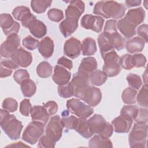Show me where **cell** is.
<instances>
[{
    "label": "cell",
    "mask_w": 148,
    "mask_h": 148,
    "mask_svg": "<svg viewBox=\"0 0 148 148\" xmlns=\"http://www.w3.org/2000/svg\"><path fill=\"white\" fill-rule=\"evenodd\" d=\"M98 43L102 57H103L107 53L114 50V48L110 45L108 39L103 32L98 35Z\"/></svg>",
    "instance_id": "f546056e"
},
{
    "label": "cell",
    "mask_w": 148,
    "mask_h": 148,
    "mask_svg": "<svg viewBox=\"0 0 148 148\" xmlns=\"http://www.w3.org/2000/svg\"><path fill=\"white\" fill-rule=\"evenodd\" d=\"M82 51L83 56H92L97 51V46L94 39L87 37L85 38L82 43Z\"/></svg>",
    "instance_id": "83f0119b"
},
{
    "label": "cell",
    "mask_w": 148,
    "mask_h": 148,
    "mask_svg": "<svg viewBox=\"0 0 148 148\" xmlns=\"http://www.w3.org/2000/svg\"><path fill=\"white\" fill-rule=\"evenodd\" d=\"M143 81L145 82V84L147 85V70L146 69L143 75Z\"/></svg>",
    "instance_id": "be15d7a7"
},
{
    "label": "cell",
    "mask_w": 148,
    "mask_h": 148,
    "mask_svg": "<svg viewBox=\"0 0 148 148\" xmlns=\"http://www.w3.org/2000/svg\"><path fill=\"white\" fill-rule=\"evenodd\" d=\"M145 41L139 36L132 38L127 40L125 44V48L130 53H135L140 52L144 48Z\"/></svg>",
    "instance_id": "cb8c5ba5"
},
{
    "label": "cell",
    "mask_w": 148,
    "mask_h": 148,
    "mask_svg": "<svg viewBox=\"0 0 148 148\" xmlns=\"http://www.w3.org/2000/svg\"><path fill=\"white\" fill-rule=\"evenodd\" d=\"M82 44L77 39L71 37L68 39L64 45V53L71 59H75L80 55Z\"/></svg>",
    "instance_id": "8fae6325"
},
{
    "label": "cell",
    "mask_w": 148,
    "mask_h": 148,
    "mask_svg": "<svg viewBox=\"0 0 148 148\" xmlns=\"http://www.w3.org/2000/svg\"><path fill=\"white\" fill-rule=\"evenodd\" d=\"M107 77L106 74L101 70H95L89 76L91 83L97 86L103 84L106 81Z\"/></svg>",
    "instance_id": "d6a6232c"
},
{
    "label": "cell",
    "mask_w": 148,
    "mask_h": 148,
    "mask_svg": "<svg viewBox=\"0 0 148 148\" xmlns=\"http://www.w3.org/2000/svg\"><path fill=\"white\" fill-rule=\"evenodd\" d=\"M147 109L146 108H138V114L134 120L138 123L146 124L147 122Z\"/></svg>",
    "instance_id": "681fc988"
},
{
    "label": "cell",
    "mask_w": 148,
    "mask_h": 148,
    "mask_svg": "<svg viewBox=\"0 0 148 148\" xmlns=\"http://www.w3.org/2000/svg\"><path fill=\"white\" fill-rule=\"evenodd\" d=\"M117 32V21L116 20H109L106 21L103 33L105 34H110Z\"/></svg>",
    "instance_id": "816d5d0a"
},
{
    "label": "cell",
    "mask_w": 148,
    "mask_h": 148,
    "mask_svg": "<svg viewBox=\"0 0 148 148\" xmlns=\"http://www.w3.org/2000/svg\"><path fill=\"white\" fill-rule=\"evenodd\" d=\"M57 64L65 68H67L69 70L72 69L73 68L72 61L64 56L58 58L57 61Z\"/></svg>",
    "instance_id": "6f0895ef"
},
{
    "label": "cell",
    "mask_w": 148,
    "mask_h": 148,
    "mask_svg": "<svg viewBox=\"0 0 148 148\" xmlns=\"http://www.w3.org/2000/svg\"><path fill=\"white\" fill-rule=\"evenodd\" d=\"M22 43L23 46L28 50H34L38 47L39 42L37 39H35L31 35H28L23 39Z\"/></svg>",
    "instance_id": "f6af8a7d"
},
{
    "label": "cell",
    "mask_w": 148,
    "mask_h": 148,
    "mask_svg": "<svg viewBox=\"0 0 148 148\" xmlns=\"http://www.w3.org/2000/svg\"><path fill=\"white\" fill-rule=\"evenodd\" d=\"M58 115L51 117L46 128V135L54 142L58 141L62 136L63 125Z\"/></svg>",
    "instance_id": "ba28073f"
},
{
    "label": "cell",
    "mask_w": 148,
    "mask_h": 148,
    "mask_svg": "<svg viewBox=\"0 0 148 148\" xmlns=\"http://www.w3.org/2000/svg\"><path fill=\"white\" fill-rule=\"evenodd\" d=\"M15 21L12 16L8 13H2L0 16V25L3 32H5L13 27Z\"/></svg>",
    "instance_id": "8d00e7d4"
},
{
    "label": "cell",
    "mask_w": 148,
    "mask_h": 148,
    "mask_svg": "<svg viewBox=\"0 0 148 148\" xmlns=\"http://www.w3.org/2000/svg\"><path fill=\"white\" fill-rule=\"evenodd\" d=\"M71 73L65 68L57 65L54 66V72L52 76L53 81L58 86L66 84L69 83Z\"/></svg>",
    "instance_id": "2e32d148"
},
{
    "label": "cell",
    "mask_w": 148,
    "mask_h": 148,
    "mask_svg": "<svg viewBox=\"0 0 148 148\" xmlns=\"http://www.w3.org/2000/svg\"><path fill=\"white\" fill-rule=\"evenodd\" d=\"M127 80L128 82V85L131 87V88L136 90H139L142 84L140 77L136 74L132 73L128 74L127 76Z\"/></svg>",
    "instance_id": "b9f144b4"
},
{
    "label": "cell",
    "mask_w": 148,
    "mask_h": 148,
    "mask_svg": "<svg viewBox=\"0 0 148 148\" xmlns=\"http://www.w3.org/2000/svg\"><path fill=\"white\" fill-rule=\"evenodd\" d=\"M84 3L80 0L71 1L69 5L65 10V17L79 20L84 12Z\"/></svg>",
    "instance_id": "7c38bea8"
},
{
    "label": "cell",
    "mask_w": 148,
    "mask_h": 148,
    "mask_svg": "<svg viewBox=\"0 0 148 148\" xmlns=\"http://www.w3.org/2000/svg\"><path fill=\"white\" fill-rule=\"evenodd\" d=\"M138 108L136 105H125L120 111V115L125 116L134 120L138 114Z\"/></svg>",
    "instance_id": "ab89813d"
},
{
    "label": "cell",
    "mask_w": 148,
    "mask_h": 148,
    "mask_svg": "<svg viewBox=\"0 0 148 148\" xmlns=\"http://www.w3.org/2000/svg\"><path fill=\"white\" fill-rule=\"evenodd\" d=\"M52 66L47 61H42L39 64L36 68L38 75L42 78H47L52 74Z\"/></svg>",
    "instance_id": "e575fe53"
},
{
    "label": "cell",
    "mask_w": 148,
    "mask_h": 148,
    "mask_svg": "<svg viewBox=\"0 0 148 148\" xmlns=\"http://www.w3.org/2000/svg\"><path fill=\"white\" fill-rule=\"evenodd\" d=\"M132 120L128 117L120 115L114 119L112 124L116 132L127 133L130 131L132 126Z\"/></svg>",
    "instance_id": "9a60e30c"
},
{
    "label": "cell",
    "mask_w": 148,
    "mask_h": 148,
    "mask_svg": "<svg viewBox=\"0 0 148 148\" xmlns=\"http://www.w3.org/2000/svg\"><path fill=\"white\" fill-rule=\"evenodd\" d=\"M78 27V20L66 17L59 25V28L65 38L71 35Z\"/></svg>",
    "instance_id": "ffe728a7"
},
{
    "label": "cell",
    "mask_w": 148,
    "mask_h": 148,
    "mask_svg": "<svg viewBox=\"0 0 148 148\" xmlns=\"http://www.w3.org/2000/svg\"><path fill=\"white\" fill-rule=\"evenodd\" d=\"M104 19L102 17L92 14H85L81 20V26L83 28L97 33L101 31Z\"/></svg>",
    "instance_id": "9c48e42d"
},
{
    "label": "cell",
    "mask_w": 148,
    "mask_h": 148,
    "mask_svg": "<svg viewBox=\"0 0 148 148\" xmlns=\"http://www.w3.org/2000/svg\"><path fill=\"white\" fill-rule=\"evenodd\" d=\"M13 70L6 68L1 65V77L3 78L8 76H9L12 75Z\"/></svg>",
    "instance_id": "91938a15"
},
{
    "label": "cell",
    "mask_w": 148,
    "mask_h": 148,
    "mask_svg": "<svg viewBox=\"0 0 148 148\" xmlns=\"http://www.w3.org/2000/svg\"><path fill=\"white\" fill-rule=\"evenodd\" d=\"M104 35L114 49H116L117 50H120L124 48L125 40L117 31L110 34H104Z\"/></svg>",
    "instance_id": "484cf974"
},
{
    "label": "cell",
    "mask_w": 148,
    "mask_h": 148,
    "mask_svg": "<svg viewBox=\"0 0 148 148\" xmlns=\"http://www.w3.org/2000/svg\"><path fill=\"white\" fill-rule=\"evenodd\" d=\"M148 88L147 85L145 84L143 85L139 93L137 95L136 98V100L138 102V103L142 106L147 108V97H148Z\"/></svg>",
    "instance_id": "74e56055"
},
{
    "label": "cell",
    "mask_w": 148,
    "mask_h": 148,
    "mask_svg": "<svg viewBox=\"0 0 148 148\" xmlns=\"http://www.w3.org/2000/svg\"><path fill=\"white\" fill-rule=\"evenodd\" d=\"M54 45L53 40L49 36L45 37L39 42L38 51L45 58H50L53 54Z\"/></svg>",
    "instance_id": "44dd1931"
},
{
    "label": "cell",
    "mask_w": 148,
    "mask_h": 148,
    "mask_svg": "<svg viewBox=\"0 0 148 148\" xmlns=\"http://www.w3.org/2000/svg\"><path fill=\"white\" fill-rule=\"evenodd\" d=\"M0 113V125L3 132L11 140L19 139L23 127L22 123L3 109H1Z\"/></svg>",
    "instance_id": "7a4b0ae2"
},
{
    "label": "cell",
    "mask_w": 148,
    "mask_h": 148,
    "mask_svg": "<svg viewBox=\"0 0 148 148\" xmlns=\"http://www.w3.org/2000/svg\"><path fill=\"white\" fill-rule=\"evenodd\" d=\"M134 62V67H144L146 63V58L142 54H135L132 55Z\"/></svg>",
    "instance_id": "f5cc1de1"
},
{
    "label": "cell",
    "mask_w": 148,
    "mask_h": 148,
    "mask_svg": "<svg viewBox=\"0 0 148 148\" xmlns=\"http://www.w3.org/2000/svg\"><path fill=\"white\" fill-rule=\"evenodd\" d=\"M147 134V125L135 123L128 136L130 147L131 148L145 147Z\"/></svg>",
    "instance_id": "3957f363"
},
{
    "label": "cell",
    "mask_w": 148,
    "mask_h": 148,
    "mask_svg": "<svg viewBox=\"0 0 148 148\" xmlns=\"http://www.w3.org/2000/svg\"><path fill=\"white\" fill-rule=\"evenodd\" d=\"M31 34L37 38H42L47 34V27L40 20H34L29 25L28 28Z\"/></svg>",
    "instance_id": "603a6c76"
},
{
    "label": "cell",
    "mask_w": 148,
    "mask_h": 148,
    "mask_svg": "<svg viewBox=\"0 0 148 148\" xmlns=\"http://www.w3.org/2000/svg\"><path fill=\"white\" fill-rule=\"evenodd\" d=\"M121 71V68L119 62H112L105 64L103 66L102 71L108 77H114L119 74Z\"/></svg>",
    "instance_id": "836d02e7"
},
{
    "label": "cell",
    "mask_w": 148,
    "mask_h": 148,
    "mask_svg": "<svg viewBox=\"0 0 148 148\" xmlns=\"http://www.w3.org/2000/svg\"><path fill=\"white\" fill-rule=\"evenodd\" d=\"M43 106L46 108L50 116L56 114L58 110V105L53 101H49L43 103Z\"/></svg>",
    "instance_id": "db71d44e"
},
{
    "label": "cell",
    "mask_w": 148,
    "mask_h": 148,
    "mask_svg": "<svg viewBox=\"0 0 148 148\" xmlns=\"http://www.w3.org/2000/svg\"><path fill=\"white\" fill-rule=\"evenodd\" d=\"M145 17V12L142 7L130 9L124 17L129 23L137 27L143 22Z\"/></svg>",
    "instance_id": "5bb4252c"
},
{
    "label": "cell",
    "mask_w": 148,
    "mask_h": 148,
    "mask_svg": "<svg viewBox=\"0 0 148 148\" xmlns=\"http://www.w3.org/2000/svg\"><path fill=\"white\" fill-rule=\"evenodd\" d=\"M113 132V127L112 124H111L109 122H106L104 128L101 131V132L99 134V135H100L101 136L104 138H109L112 135Z\"/></svg>",
    "instance_id": "9f6ffc18"
},
{
    "label": "cell",
    "mask_w": 148,
    "mask_h": 148,
    "mask_svg": "<svg viewBox=\"0 0 148 148\" xmlns=\"http://www.w3.org/2000/svg\"><path fill=\"white\" fill-rule=\"evenodd\" d=\"M79 119L74 116H71L68 117H64L61 120V123L64 127L69 130H75L77 123Z\"/></svg>",
    "instance_id": "7bdbcfd3"
},
{
    "label": "cell",
    "mask_w": 148,
    "mask_h": 148,
    "mask_svg": "<svg viewBox=\"0 0 148 148\" xmlns=\"http://www.w3.org/2000/svg\"><path fill=\"white\" fill-rule=\"evenodd\" d=\"M20 87L23 95L25 97H32L36 90L35 82L29 79L24 80L20 84Z\"/></svg>",
    "instance_id": "f1b7e54d"
},
{
    "label": "cell",
    "mask_w": 148,
    "mask_h": 148,
    "mask_svg": "<svg viewBox=\"0 0 148 148\" xmlns=\"http://www.w3.org/2000/svg\"><path fill=\"white\" fill-rule=\"evenodd\" d=\"M58 93L60 97L64 98H68L74 96L73 88L70 82L65 85L58 86Z\"/></svg>",
    "instance_id": "60d3db41"
},
{
    "label": "cell",
    "mask_w": 148,
    "mask_h": 148,
    "mask_svg": "<svg viewBox=\"0 0 148 148\" xmlns=\"http://www.w3.org/2000/svg\"><path fill=\"white\" fill-rule=\"evenodd\" d=\"M117 28L126 38H131L136 34V27L129 23L124 18L117 22Z\"/></svg>",
    "instance_id": "d4e9b609"
},
{
    "label": "cell",
    "mask_w": 148,
    "mask_h": 148,
    "mask_svg": "<svg viewBox=\"0 0 148 148\" xmlns=\"http://www.w3.org/2000/svg\"><path fill=\"white\" fill-rule=\"evenodd\" d=\"M56 142L53 141L46 135L41 136L39 140L38 147L39 148H51L54 147Z\"/></svg>",
    "instance_id": "c3c4849f"
},
{
    "label": "cell",
    "mask_w": 148,
    "mask_h": 148,
    "mask_svg": "<svg viewBox=\"0 0 148 148\" xmlns=\"http://www.w3.org/2000/svg\"><path fill=\"white\" fill-rule=\"evenodd\" d=\"M31 108L32 106L29 99H24L20 102V112L23 116H29Z\"/></svg>",
    "instance_id": "f907efd6"
},
{
    "label": "cell",
    "mask_w": 148,
    "mask_h": 148,
    "mask_svg": "<svg viewBox=\"0 0 148 148\" xmlns=\"http://www.w3.org/2000/svg\"><path fill=\"white\" fill-rule=\"evenodd\" d=\"M47 16L51 21L58 23L63 19L64 13L60 9L52 8L47 12Z\"/></svg>",
    "instance_id": "bcb514c9"
},
{
    "label": "cell",
    "mask_w": 148,
    "mask_h": 148,
    "mask_svg": "<svg viewBox=\"0 0 148 148\" xmlns=\"http://www.w3.org/2000/svg\"><path fill=\"white\" fill-rule=\"evenodd\" d=\"M12 14L16 20L21 22L22 25L25 28H28L29 24L35 19L36 17L31 14L29 9L24 6H19L15 8Z\"/></svg>",
    "instance_id": "30bf717a"
},
{
    "label": "cell",
    "mask_w": 148,
    "mask_h": 148,
    "mask_svg": "<svg viewBox=\"0 0 148 148\" xmlns=\"http://www.w3.org/2000/svg\"><path fill=\"white\" fill-rule=\"evenodd\" d=\"M119 64L121 67L126 69L130 70L134 67V62L132 55L125 54L119 59Z\"/></svg>",
    "instance_id": "f35d334b"
},
{
    "label": "cell",
    "mask_w": 148,
    "mask_h": 148,
    "mask_svg": "<svg viewBox=\"0 0 148 148\" xmlns=\"http://www.w3.org/2000/svg\"><path fill=\"white\" fill-rule=\"evenodd\" d=\"M51 2L50 0H32L31 1V6L33 11L40 14L44 13L51 6Z\"/></svg>",
    "instance_id": "4dcf8cb0"
},
{
    "label": "cell",
    "mask_w": 148,
    "mask_h": 148,
    "mask_svg": "<svg viewBox=\"0 0 148 148\" xmlns=\"http://www.w3.org/2000/svg\"><path fill=\"white\" fill-rule=\"evenodd\" d=\"M13 79L18 84H21L24 80L29 79V75L26 69H18L13 74Z\"/></svg>",
    "instance_id": "7dc6e473"
},
{
    "label": "cell",
    "mask_w": 148,
    "mask_h": 148,
    "mask_svg": "<svg viewBox=\"0 0 148 148\" xmlns=\"http://www.w3.org/2000/svg\"><path fill=\"white\" fill-rule=\"evenodd\" d=\"M81 136L84 138H90L92 134L91 133L87 124V120L84 118L79 117L77 125L75 130Z\"/></svg>",
    "instance_id": "1f68e13d"
},
{
    "label": "cell",
    "mask_w": 148,
    "mask_h": 148,
    "mask_svg": "<svg viewBox=\"0 0 148 148\" xmlns=\"http://www.w3.org/2000/svg\"><path fill=\"white\" fill-rule=\"evenodd\" d=\"M20 46V39L17 34L8 36L6 39L1 44V55L4 58H11Z\"/></svg>",
    "instance_id": "52a82bcc"
},
{
    "label": "cell",
    "mask_w": 148,
    "mask_h": 148,
    "mask_svg": "<svg viewBox=\"0 0 148 148\" xmlns=\"http://www.w3.org/2000/svg\"><path fill=\"white\" fill-rule=\"evenodd\" d=\"M44 127L45 124L40 121H31L24 130L22 139L31 145H35L43 134Z\"/></svg>",
    "instance_id": "277c9868"
},
{
    "label": "cell",
    "mask_w": 148,
    "mask_h": 148,
    "mask_svg": "<svg viewBox=\"0 0 148 148\" xmlns=\"http://www.w3.org/2000/svg\"><path fill=\"white\" fill-rule=\"evenodd\" d=\"M137 91L136 90L128 87L124 90L122 93V100L124 103L127 104H134L136 102Z\"/></svg>",
    "instance_id": "d590c367"
},
{
    "label": "cell",
    "mask_w": 148,
    "mask_h": 148,
    "mask_svg": "<svg viewBox=\"0 0 148 148\" xmlns=\"http://www.w3.org/2000/svg\"><path fill=\"white\" fill-rule=\"evenodd\" d=\"M75 97L83 100L89 106L94 107L100 103L102 92L99 88L89 85L79 91Z\"/></svg>",
    "instance_id": "5b68a950"
},
{
    "label": "cell",
    "mask_w": 148,
    "mask_h": 148,
    "mask_svg": "<svg viewBox=\"0 0 148 148\" xmlns=\"http://www.w3.org/2000/svg\"><path fill=\"white\" fill-rule=\"evenodd\" d=\"M97 67L98 64L96 59L93 57H87L82 60L78 72L90 76L94 71L97 70Z\"/></svg>",
    "instance_id": "d6986e66"
},
{
    "label": "cell",
    "mask_w": 148,
    "mask_h": 148,
    "mask_svg": "<svg viewBox=\"0 0 148 148\" xmlns=\"http://www.w3.org/2000/svg\"><path fill=\"white\" fill-rule=\"evenodd\" d=\"M1 65L12 70L17 69L19 66L12 60H9V59L2 60L1 61Z\"/></svg>",
    "instance_id": "680465c9"
},
{
    "label": "cell",
    "mask_w": 148,
    "mask_h": 148,
    "mask_svg": "<svg viewBox=\"0 0 148 148\" xmlns=\"http://www.w3.org/2000/svg\"><path fill=\"white\" fill-rule=\"evenodd\" d=\"M66 108L70 113L80 118L86 119L90 117L94 112V109L91 106L85 104L76 98L68 100L66 102Z\"/></svg>",
    "instance_id": "8992f818"
},
{
    "label": "cell",
    "mask_w": 148,
    "mask_h": 148,
    "mask_svg": "<svg viewBox=\"0 0 148 148\" xmlns=\"http://www.w3.org/2000/svg\"><path fill=\"white\" fill-rule=\"evenodd\" d=\"M29 147V146L24 144L22 142L20 141L18 142L12 143L6 146V147Z\"/></svg>",
    "instance_id": "6125c7cd"
},
{
    "label": "cell",
    "mask_w": 148,
    "mask_h": 148,
    "mask_svg": "<svg viewBox=\"0 0 148 148\" xmlns=\"http://www.w3.org/2000/svg\"><path fill=\"white\" fill-rule=\"evenodd\" d=\"M106 121L104 117L100 114H95L87 120V124L91 133L99 134L104 128Z\"/></svg>",
    "instance_id": "e0dca14e"
},
{
    "label": "cell",
    "mask_w": 148,
    "mask_h": 148,
    "mask_svg": "<svg viewBox=\"0 0 148 148\" xmlns=\"http://www.w3.org/2000/svg\"><path fill=\"white\" fill-rule=\"evenodd\" d=\"M125 3L126 4V6L128 8H131L133 6H138L141 3V1H130L127 0L125 1Z\"/></svg>",
    "instance_id": "94428289"
},
{
    "label": "cell",
    "mask_w": 148,
    "mask_h": 148,
    "mask_svg": "<svg viewBox=\"0 0 148 148\" xmlns=\"http://www.w3.org/2000/svg\"><path fill=\"white\" fill-rule=\"evenodd\" d=\"M89 76L79 72L75 73L70 82L73 88L74 95L79 91L89 86Z\"/></svg>",
    "instance_id": "ac0fdd59"
},
{
    "label": "cell",
    "mask_w": 148,
    "mask_h": 148,
    "mask_svg": "<svg viewBox=\"0 0 148 148\" xmlns=\"http://www.w3.org/2000/svg\"><path fill=\"white\" fill-rule=\"evenodd\" d=\"M126 8L121 3L114 1H101L97 2L93 13L105 18H120L125 14Z\"/></svg>",
    "instance_id": "6da1fadb"
},
{
    "label": "cell",
    "mask_w": 148,
    "mask_h": 148,
    "mask_svg": "<svg viewBox=\"0 0 148 148\" xmlns=\"http://www.w3.org/2000/svg\"><path fill=\"white\" fill-rule=\"evenodd\" d=\"M30 114L33 120L40 121L44 124L47 123L50 116L43 105H35L32 106Z\"/></svg>",
    "instance_id": "7402d4cb"
},
{
    "label": "cell",
    "mask_w": 148,
    "mask_h": 148,
    "mask_svg": "<svg viewBox=\"0 0 148 148\" xmlns=\"http://www.w3.org/2000/svg\"><path fill=\"white\" fill-rule=\"evenodd\" d=\"M2 106L3 109L9 112H14L17 109L18 103L14 99L7 98L3 100Z\"/></svg>",
    "instance_id": "ee69618b"
},
{
    "label": "cell",
    "mask_w": 148,
    "mask_h": 148,
    "mask_svg": "<svg viewBox=\"0 0 148 148\" xmlns=\"http://www.w3.org/2000/svg\"><path fill=\"white\" fill-rule=\"evenodd\" d=\"M11 58L16 64L23 68L28 66L32 61L31 53L21 47L18 49Z\"/></svg>",
    "instance_id": "4fadbf2b"
},
{
    "label": "cell",
    "mask_w": 148,
    "mask_h": 148,
    "mask_svg": "<svg viewBox=\"0 0 148 148\" xmlns=\"http://www.w3.org/2000/svg\"><path fill=\"white\" fill-rule=\"evenodd\" d=\"M90 147H112V142L109 138H104L100 135H94L89 140Z\"/></svg>",
    "instance_id": "4316f807"
},
{
    "label": "cell",
    "mask_w": 148,
    "mask_h": 148,
    "mask_svg": "<svg viewBox=\"0 0 148 148\" xmlns=\"http://www.w3.org/2000/svg\"><path fill=\"white\" fill-rule=\"evenodd\" d=\"M147 32H148V25L146 24H142L137 29V34H138L139 36H140L141 38L143 39L145 43H147L148 42Z\"/></svg>",
    "instance_id": "11a10c76"
}]
</instances>
